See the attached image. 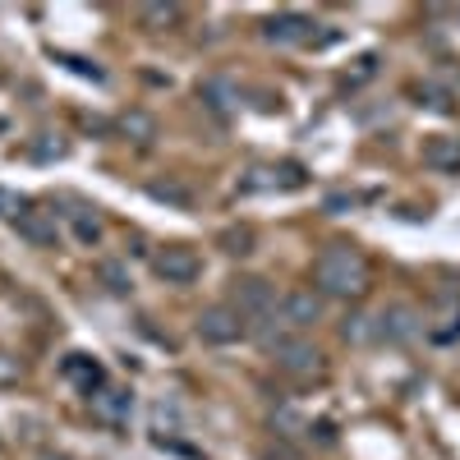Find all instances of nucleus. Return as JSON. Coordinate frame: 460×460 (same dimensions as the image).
<instances>
[{"label":"nucleus","mask_w":460,"mask_h":460,"mask_svg":"<svg viewBox=\"0 0 460 460\" xmlns=\"http://www.w3.org/2000/svg\"><path fill=\"white\" fill-rule=\"evenodd\" d=\"M373 286V267L355 244H327L314 262V290L332 299H364Z\"/></svg>","instance_id":"1"},{"label":"nucleus","mask_w":460,"mask_h":460,"mask_svg":"<svg viewBox=\"0 0 460 460\" xmlns=\"http://www.w3.org/2000/svg\"><path fill=\"white\" fill-rule=\"evenodd\" d=\"M199 336L208 345H235L240 336H249V318L235 304H212V309L199 314Z\"/></svg>","instance_id":"2"},{"label":"nucleus","mask_w":460,"mask_h":460,"mask_svg":"<svg viewBox=\"0 0 460 460\" xmlns=\"http://www.w3.org/2000/svg\"><path fill=\"white\" fill-rule=\"evenodd\" d=\"M152 272H157L166 286H194L203 277V258L189 244H166L157 258H152Z\"/></svg>","instance_id":"3"},{"label":"nucleus","mask_w":460,"mask_h":460,"mask_svg":"<svg viewBox=\"0 0 460 460\" xmlns=\"http://www.w3.org/2000/svg\"><path fill=\"white\" fill-rule=\"evenodd\" d=\"M272 359H277V368H281V373H290V377H318V373L327 368L323 350H318L314 341H304V336L281 341L277 350H272Z\"/></svg>","instance_id":"4"},{"label":"nucleus","mask_w":460,"mask_h":460,"mask_svg":"<svg viewBox=\"0 0 460 460\" xmlns=\"http://www.w3.org/2000/svg\"><path fill=\"white\" fill-rule=\"evenodd\" d=\"M230 304L249 318V323H258V318H267V314H277L281 309V299H277V286L272 281H262V277H244V281H235V290H230Z\"/></svg>","instance_id":"5"},{"label":"nucleus","mask_w":460,"mask_h":460,"mask_svg":"<svg viewBox=\"0 0 460 460\" xmlns=\"http://www.w3.org/2000/svg\"><path fill=\"white\" fill-rule=\"evenodd\" d=\"M419 336V314L410 304H392L377 314V345H410Z\"/></svg>","instance_id":"6"},{"label":"nucleus","mask_w":460,"mask_h":460,"mask_svg":"<svg viewBox=\"0 0 460 460\" xmlns=\"http://www.w3.org/2000/svg\"><path fill=\"white\" fill-rule=\"evenodd\" d=\"M281 318H286L290 332L314 327L323 318V295L318 290H290V295H281Z\"/></svg>","instance_id":"7"},{"label":"nucleus","mask_w":460,"mask_h":460,"mask_svg":"<svg viewBox=\"0 0 460 460\" xmlns=\"http://www.w3.org/2000/svg\"><path fill=\"white\" fill-rule=\"evenodd\" d=\"M88 405H93V419H102V424H111V429H120L125 419H129V410H134V396L125 387H97L88 396Z\"/></svg>","instance_id":"8"},{"label":"nucleus","mask_w":460,"mask_h":460,"mask_svg":"<svg viewBox=\"0 0 460 460\" xmlns=\"http://www.w3.org/2000/svg\"><path fill=\"white\" fill-rule=\"evenodd\" d=\"M14 230H19L32 249H56V235H60L56 212H47V208H28V212L14 221Z\"/></svg>","instance_id":"9"},{"label":"nucleus","mask_w":460,"mask_h":460,"mask_svg":"<svg viewBox=\"0 0 460 460\" xmlns=\"http://www.w3.org/2000/svg\"><path fill=\"white\" fill-rule=\"evenodd\" d=\"M309 19L304 14H277V19H267L262 37L267 42H277V47H299V42H309Z\"/></svg>","instance_id":"10"},{"label":"nucleus","mask_w":460,"mask_h":460,"mask_svg":"<svg viewBox=\"0 0 460 460\" xmlns=\"http://www.w3.org/2000/svg\"><path fill=\"white\" fill-rule=\"evenodd\" d=\"M424 166H433V171H460V138H451V134L433 138L424 147Z\"/></svg>","instance_id":"11"},{"label":"nucleus","mask_w":460,"mask_h":460,"mask_svg":"<svg viewBox=\"0 0 460 460\" xmlns=\"http://www.w3.org/2000/svg\"><path fill=\"white\" fill-rule=\"evenodd\" d=\"M65 377L84 382L88 396H93L97 387H106V373H102V364H84V355H69V359H65Z\"/></svg>","instance_id":"12"},{"label":"nucleus","mask_w":460,"mask_h":460,"mask_svg":"<svg viewBox=\"0 0 460 460\" xmlns=\"http://www.w3.org/2000/svg\"><path fill=\"white\" fill-rule=\"evenodd\" d=\"M341 336L350 341V345H377V318H368V314H355V318H345Z\"/></svg>","instance_id":"13"},{"label":"nucleus","mask_w":460,"mask_h":460,"mask_svg":"<svg viewBox=\"0 0 460 460\" xmlns=\"http://www.w3.org/2000/svg\"><path fill=\"white\" fill-rule=\"evenodd\" d=\"M120 134L147 143V138H157V120H152L147 111H125V115H120Z\"/></svg>","instance_id":"14"},{"label":"nucleus","mask_w":460,"mask_h":460,"mask_svg":"<svg viewBox=\"0 0 460 460\" xmlns=\"http://www.w3.org/2000/svg\"><path fill=\"white\" fill-rule=\"evenodd\" d=\"M69 221H74V235H79L84 244H97V240H102V217H97L93 208L69 212Z\"/></svg>","instance_id":"15"},{"label":"nucleus","mask_w":460,"mask_h":460,"mask_svg":"<svg viewBox=\"0 0 460 460\" xmlns=\"http://www.w3.org/2000/svg\"><path fill=\"white\" fill-rule=\"evenodd\" d=\"M203 97L212 102V111H230V106H235V88H230L226 79H208L203 84Z\"/></svg>","instance_id":"16"},{"label":"nucleus","mask_w":460,"mask_h":460,"mask_svg":"<svg viewBox=\"0 0 460 460\" xmlns=\"http://www.w3.org/2000/svg\"><path fill=\"white\" fill-rule=\"evenodd\" d=\"M143 23L147 28H171V23H180V5H143Z\"/></svg>","instance_id":"17"},{"label":"nucleus","mask_w":460,"mask_h":460,"mask_svg":"<svg viewBox=\"0 0 460 460\" xmlns=\"http://www.w3.org/2000/svg\"><path fill=\"white\" fill-rule=\"evenodd\" d=\"M102 281H106L111 295H129V277H125L120 262H102Z\"/></svg>","instance_id":"18"},{"label":"nucleus","mask_w":460,"mask_h":460,"mask_svg":"<svg viewBox=\"0 0 460 460\" xmlns=\"http://www.w3.org/2000/svg\"><path fill=\"white\" fill-rule=\"evenodd\" d=\"M19 382H23V364H19V355L0 350V387H19Z\"/></svg>","instance_id":"19"},{"label":"nucleus","mask_w":460,"mask_h":460,"mask_svg":"<svg viewBox=\"0 0 460 460\" xmlns=\"http://www.w3.org/2000/svg\"><path fill=\"white\" fill-rule=\"evenodd\" d=\"M28 212L23 194H14V189H0V221H19Z\"/></svg>","instance_id":"20"},{"label":"nucleus","mask_w":460,"mask_h":460,"mask_svg":"<svg viewBox=\"0 0 460 460\" xmlns=\"http://www.w3.org/2000/svg\"><path fill=\"white\" fill-rule=\"evenodd\" d=\"M42 138H47V143H32V157H37V162L60 157V152H65V143H60V138H56V143H51V134H42Z\"/></svg>","instance_id":"21"},{"label":"nucleus","mask_w":460,"mask_h":460,"mask_svg":"<svg viewBox=\"0 0 460 460\" xmlns=\"http://www.w3.org/2000/svg\"><path fill=\"white\" fill-rule=\"evenodd\" d=\"M221 244H230V253H249L253 235H249V230H230V235H221Z\"/></svg>","instance_id":"22"},{"label":"nucleus","mask_w":460,"mask_h":460,"mask_svg":"<svg viewBox=\"0 0 460 460\" xmlns=\"http://www.w3.org/2000/svg\"><path fill=\"white\" fill-rule=\"evenodd\" d=\"M152 199H171V203H189V194H184V189H175V184H152Z\"/></svg>","instance_id":"23"},{"label":"nucleus","mask_w":460,"mask_h":460,"mask_svg":"<svg viewBox=\"0 0 460 460\" xmlns=\"http://www.w3.org/2000/svg\"><path fill=\"white\" fill-rule=\"evenodd\" d=\"M37 460H69V456H60V451H42V456H37Z\"/></svg>","instance_id":"24"}]
</instances>
